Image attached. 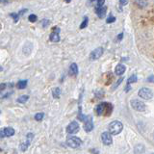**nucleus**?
Instances as JSON below:
<instances>
[{"label":"nucleus","mask_w":154,"mask_h":154,"mask_svg":"<svg viewBox=\"0 0 154 154\" xmlns=\"http://www.w3.org/2000/svg\"><path fill=\"white\" fill-rule=\"evenodd\" d=\"M95 111L98 116H106V117H108V116L112 114L113 105L108 102H101L96 106Z\"/></svg>","instance_id":"nucleus-1"},{"label":"nucleus","mask_w":154,"mask_h":154,"mask_svg":"<svg viewBox=\"0 0 154 154\" xmlns=\"http://www.w3.org/2000/svg\"><path fill=\"white\" fill-rule=\"evenodd\" d=\"M123 125L119 120H114L109 124V133L111 135H118L122 131Z\"/></svg>","instance_id":"nucleus-2"},{"label":"nucleus","mask_w":154,"mask_h":154,"mask_svg":"<svg viewBox=\"0 0 154 154\" xmlns=\"http://www.w3.org/2000/svg\"><path fill=\"white\" fill-rule=\"evenodd\" d=\"M139 96L143 99H146V100H149L153 97V93H152V90H150L149 88H142L141 90L139 91L138 93Z\"/></svg>","instance_id":"nucleus-3"},{"label":"nucleus","mask_w":154,"mask_h":154,"mask_svg":"<svg viewBox=\"0 0 154 154\" xmlns=\"http://www.w3.org/2000/svg\"><path fill=\"white\" fill-rule=\"evenodd\" d=\"M66 144L72 148H77L82 144V141L77 137H69L66 140Z\"/></svg>","instance_id":"nucleus-4"},{"label":"nucleus","mask_w":154,"mask_h":154,"mask_svg":"<svg viewBox=\"0 0 154 154\" xmlns=\"http://www.w3.org/2000/svg\"><path fill=\"white\" fill-rule=\"evenodd\" d=\"M131 106L134 110L138 111V112H143V111L146 110V104H144L143 101H140L138 99H133L131 100Z\"/></svg>","instance_id":"nucleus-5"},{"label":"nucleus","mask_w":154,"mask_h":154,"mask_svg":"<svg viewBox=\"0 0 154 154\" xmlns=\"http://www.w3.org/2000/svg\"><path fill=\"white\" fill-rule=\"evenodd\" d=\"M14 135V129L12 127H5L3 129H0V138L5 137H11Z\"/></svg>","instance_id":"nucleus-6"},{"label":"nucleus","mask_w":154,"mask_h":154,"mask_svg":"<svg viewBox=\"0 0 154 154\" xmlns=\"http://www.w3.org/2000/svg\"><path fill=\"white\" fill-rule=\"evenodd\" d=\"M101 140H102V142L105 146H111V144L113 143L112 135H111L109 132H104L101 134Z\"/></svg>","instance_id":"nucleus-7"},{"label":"nucleus","mask_w":154,"mask_h":154,"mask_svg":"<svg viewBox=\"0 0 154 154\" xmlns=\"http://www.w3.org/2000/svg\"><path fill=\"white\" fill-rule=\"evenodd\" d=\"M79 131V124L76 122H71L66 127V132L69 134H75Z\"/></svg>","instance_id":"nucleus-8"},{"label":"nucleus","mask_w":154,"mask_h":154,"mask_svg":"<svg viewBox=\"0 0 154 154\" xmlns=\"http://www.w3.org/2000/svg\"><path fill=\"white\" fill-rule=\"evenodd\" d=\"M102 54H103V48L102 47H97L91 53L90 59L91 60H97L101 56H102Z\"/></svg>","instance_id":"nucleus-9"},{"label":"nucleus","mask_w":154,"mask_h":154,"mask_svg":"<svg viewBox=\"0 0 154 154\" xmlns=\"http://www.w3.org/2000/svg\"><path fill=\"white\" fill-rule=\"evenodd\" d=\"M33 137H34V135H33L32 133H28V134H27V136H26V139H27V140H26V142L20 144V150H21V151H26V150H27L28 146H30V143H31V142H32Z\"/></svg>","instance_id":"nucleus-10"},{"label":"nucleus","mask_w":154,"mask_h":154,"mask_svg":"<svg viewBox=\"0 0 154 154\" xmlns=\"http://www.w3.org/2000/svg\"><path fill=\"white\" fill-rule=\"evenodd\" d=\"M59 32H60V29L58 27H54L53 28V32L50 34L49 38L50 41L53 42H58L60 41V36H59Z\"/></svg>","instance_id":"nucleus-11"},{"label":"nucleus","mask_w":154,"mask_h":154,"mask_svg":"<svg viewBox=\"0 0 154 154\" xmlns=\"http://www.w3.org/2000/svg\"><path fill=\"white\" fill-rule=\"evenodd\" d=\"M94 129V122H93V119L91 117H89L88 119L85 122V124H84V130L86 132H91V130Z\"/></svg>","instance_id":"nucleus-12"},{"label":"nucleus","mask_w":154,"mask_h":154,"mask_svg":"<svg viewBox=\"0 0 154 154\" xmlns=\"http://www.w3.org/2000/svg\"><path fill=\"white\" fill-rule=\"evenodd\" d=\"M106 12H107V7H106V6H102L100 8L95 9V13L98 16V17H100V18H103L105 17Z\"/></svg>","instance_id":"nucleus-13"},{"label":"nucleus","mask_w":154,"mask_h":154,"mask_svg":"<svg viewBox=\"0 0 154 154\" xmlns=\"http://www.w3.org/2000/svg\"><path fill=\"white\" fill-rule=\"evenodd\" d=\"M78 74V66L75 63H72L69 66V75L70 76H76Z\"/></svg>","instance_id":"nucleus-14"},{"label":"nucleus","mask_w":154,"mask_h":154,"mask_svg":"<svg viewBox=\"0 0 154 154\" xmlns=\"http://www.w3.org/2000/svg\"><path fill=\"white\" fill-rule=\"evenodd\" d=\"M125 69H126L125 66L119 64V65H118L117 66H116L115 72H116V74H117V75H122L124 72H125Z\"/></svg>","instance_id":"nucleus-15"},{"label":"nucleus","mask_w":154,"mask_h":154,"mask_svg":"<svg viewBox=\"0 0 154 154\" xmlns=\"http://www.w3.org/2000/svg\"><path fill=\"white\" fill-rule=\"evenodd\" d=\"M10 85H11V84H10ZM8 88H9V86L7 87L6 89H8ZM6 89L3 90V91H0V98H1V99L7 98V97H9V96L13 94V91H12V90H11V91H9V90L7 91Z\"/></svg>","instance_id":"nucleus-16"},{"label":"nucleus","mask_w":154,"mask_h":154,"mask_svg":"<svg viewBox=\"0 0 154 154\" xmlns=\"http://www.w3.org/2000/svg\"><path fill=\"white\" fill-rule=\"evenodd\" d=\"M27 86V80H20L17 82V88L19 90H22V89H25Z\"/></svg>","instance_id":"nucleus-17"},{"label":"nucleus","mask_w":154,"mask_h":154,"mask_svg":"<svg viewBox=\"0 0 154 154\" xmlns=\"http://www.w3.org/2000/svg\"><path fill=\"white\" fill-rule=\"evenodd\" d=\"M52 94H53V97L58 99V98H60V96H61V89L60 88H55V89H53L52 91Z\"/></svg>","instance_id":"nucleus-18"},{"label":"nucleus","mask_w":154,"mask_h":154,"mask_svg":"<svg viewBox=\"0 0 154 154\" xmlns=\"http://www.w3.org/2000/svg\"><path fill=\"white\" fill-rule=\"evenodd\" d=\"M137 80H138L137 75L133 74V75H131V76H130L129 78L127 79L126 85H127V86H130V84H131V83H135V82H137Z\"/></svg>","instance_id":"nucleus-19"},{"label":"nucleus","mask_w":154,"mask_h":154,"mask_svg":"<svg viewBox=\"0 0 154 154\" xmlns=\"http://www.w3.org/2000/svg\"><path fill=\"white\" fill-rule=\"evenodd\" d=\"M28 99H29L28 95H21V96H19V97L17 98V102L18 103H25Z\"/></svg>","instance_id":"nucleus-20"},{"label":"nucleus","mask_w":154,"mask_h":154,"mask_svg":"<svg viewBox=\"0 0 154 154\" xmlns=\"http://www.w3.org/2000/svg\"><path fill=\"white\" fill-rule=\"evenodd\" d=\"M88 22H89V18H88V17H85L83 22H82V24L80 25V29H84V28H86L87 26H88Z\"/></svg>","instance_id":"nucleus-21"},{"label":"nucleus","mask_w":154,"mask_h":154,"mask_svg":"<svg viewBox=\"0 0 154 154\" xmlns=\"http://www.w3.org/2000/svg\"><path fill=\"white\" fill-rule=\"evenodd\" d=\"M10 17H11L14 19V21L16 22V23L18 21V19H19V16H18V14H16V13H12V14H10Z\"/></svg>","instance_id":"nucleus-22"},{"label":"nucleus","mask_w":154,"mask_h":154,"mask_svg":"<svg viewBox=\"0 0 154 154\" xmlns=\"http://www.w3.org/2000/svg\"><path fill=\"white\" fill-rule=\"evenodd\" d=\"M104 1L103 0H98V1H95L94 2V4L95 5V9H97V8H100V7H102L103 5H104Z\"/></svg>","instance_id":"nucleus-23"},{"label":"nucleus","mask_w":154,"mask_h":154,"mask_svg":"<svg viewBox=\"0 0 154 154\" xmlns=\"http://www.w3.org/2000/svg\"><path fill=\"white\" fill-rule=\"evenodd\" d=\"M43 117H45V114L43 113H38L35 115V119L38 120V122H40V120H42L43 119Z\"/></svg>","instance_id":"nucleus-24"},{"label":"nucleus","mask_w":154,"mask_h":154,"mask_svg":"<svg viewBox=\"0 0 154 154\" xmlns=\"http://www.w3.org/2000/svg\"><path fill=\"white\" fill-rule=\"evenodd\" d=\"M28 19H29V21H30V22H36L38 17H37L36 14H30L29 17H28Z\"/></svg>","instance_id":"nucleus-25"},{"label":"nucleus","mask_w":154,"mask_h":154,"mask_svg":"<svg viewBox=\"0 0 154 154\" xmlns=\"http://www.w3.org/2000/svg\"><path fill=\"white\" fill-rule=\"evenodd\" d=\"M115 21H116V17H113L112 14H110L109 17L107 18V20H106V22H107V23H112V22H115Z\"/></svg>","instance_id":"nucleus-26"},{"label":"nucleus","mask_w":154,"mask_h":154,"mask_svg":"<svg viewBox=\"0 0 154 154\" xmlns=\"http://www.w3.org/2000/svg\"><path fill=\"white\" fill-rule=\"evenodd\" d=\"M137 5H139L141 8H143V7H146V5H147V2H144V1H137L136 2Z\"/></svg>","instance_id":"nucleus-27"},{"label":"nucleus","mask_w":154,"mask_h":154,"mask_svg":"<svg viewBox=\"0 0 154 154\" xmlns=\"http://www.w3.org/2000/svg\"><path fill=\"white\" fill-rule=\"evenodd\" d=\"M42 22V26L43 27H46L48 24H49V20H46V19H43Z\"/></svg>","instance_id":"nucleus-28"},{"label":"nucleus","mask_w":154,"mask_h":154,"mask_svg":"<svg viewBox=\"0 0 154 154\" xmlns=\"http://www.w3.org/2000/svg\"><path fill=\"white\" fill-rule=\"evenodd\" d=\"M128 3V1H123V0H120L119 1V4H120V7L124 6V5H126Z\"/></svg>","instance_id":"nucleus-29"},{"label":"nucleus","mask_w":154,"mask_h":154,"mask_svg":"<svg viewBox=\"0 0 154 154\" xmlns=\"http://www.w3.org/2000/svg\"><path fill=\"white\" fill-rule=\"evenodd\" d=\"M122 38H123V33H120L119 35L118 36L117 38H118V41H122Z\"/></svg>","instance_id":"nucleus-30"},{"label":"nucleus","mask_w":154,"mask_h":154,"mask_svg":"<svg viewBox=\"0 0 154 154\" xmlns=\"http://www.w3.org/2000/svg\"><path fill=\"white\" fill-rule=\"evenodd\" d=\"M122 78H120V79H119V80L118 81V83H117V84H116V86H115V88H116V87H118V86H119V83H120V82H122ZM115 88H114V89H115Z\"/></svg>","instance_id":"nucleus-31"},{"label":"nucleus","mask_w":154,"mask_h":154,"mask_svg":"<svg viewBox=\"0 0 154 154\" xmlns=\"http://www.w3.org/2000/svg\"><path fill=\"white\" fill-rule=\"evenodd\" d=\"M147 81H148V82H152V81H153V75H151L150 77H149V78L147 79Z\"/></svg>","instance_id":"nucleus-32"},{"label":"nucleus","mask_w":154,"mask_h":154,"mask_svg":"<svg viewBox=\"0 0 154 154\" xmlns=\"http://www.w3.org/2000/svg\"><path fill=\"white\" fill-rule=\"evenodd\" d=\"M1 69H1V67H0V70H1Z\"/></svg>","instance_id":"nucleus-33"},{"label":"nucleus","mask_w":154,"mask_h":154,"mask_svg":"<svg viewBox=\"0 0 154 154\" xmlns=\"http://www.w3.org/2000/svg\"><path fill=\"white\" fill-rule=\"evenodd\" d=\"M0 114H1V111H0Z\"/></svg>","instance_id":"nucleus-34"},{"label":"nucleus","mask_w":154,"mask_h":154,"mask_svg":"<svg viewBox=\"0 0 154 154\" xmlns=\"http://www.w3.org/2000/svg\"><path fill=\"white\" fill-rule=\"evenodd\" d=\"M0 151H1V148H0Z\"/></svg>","instance_id":"nucleus-35"},{"label":"nucleus","mask_w":154,"mask_h":154,"mask_svg":"<svg viewBox=\"0 0 154 154\" xmlns=\"http://www.w3.org/2000/svg\"><path fill=\"white\" fill-rule=\"evenodd\" d=\"M97 154H98V153H97Z\"/></svg>","instance_id":"nucleus-36"}]
</instances>
